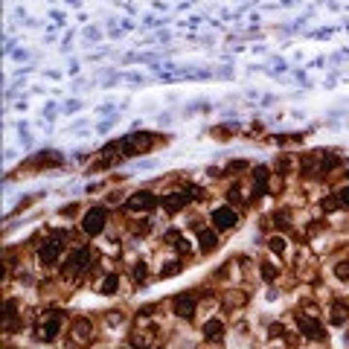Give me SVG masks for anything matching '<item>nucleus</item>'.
Segmentation results:
<instances>
[{"instance_id":"1","label":"nucleus","mask_w":349,"mask_h":349,"mask_svg":"<svg viewBox=\"0 0 349 349\" xmlns=\"http://www.w3.org/2000/svg\"><path fill=\"white\" fill-rule=\"evenodd\" d=\"M105 221H108V210L105 207H90L84 213V218H82V230L87 236H99L105 230Z\"/></svg>"},{"instance_id":"2","label":"nucleus","mask_w":349,"mask_h":349,"mask_svg":"<svg viewBox=\"0 0 349 349\" xmlns=\"http://www.w3.org/2000/svg\"><path fill=\"white\" fill-rule=\"evenodd\" d=\"M90 265V250L87 248H76L70 256H67V262H64V277H76V274H82L84 268Z\"/></svg>"},{"instance_id":"3","label":"nucleus","mask_w":349,"mask_h":349,"mask_svg":"<svg viewBox=\"0 0 349 349\" xmlns=\"http://www.w3.org/2000/svg\"><path fill=\"white\" fill-rule=\"evenodd\" d=\"M210 221H213V227H216L218 233H227V230H233V227H236L239 216H236V210H233V207H218V210H213Z\"/></svg>"},{"instance_id":"4","label":"nucleus","mask_w":349,"mask_h":349,"mask_svg":"<svg viewBox=\"0 0 349 349\" xmlns=\"http://www.w3.org/2000/svg\"><path fill=\"white\" fill-rule=\"evenodd\" d=\"M61 253H64V242H61V236H58V239H50V242H44V245L38 248V259H41L44 265H55Z\"/></svg>"},{"instance_id":"5","label":"nucleus","mask_w":349,"mask_h":349,"mask_svg":"<svg viewBox=\"0 0 349 349\" xmlns=\"http://www.w3.org/2000/svg\"><path fill=\"white\" fill-rule=\"evenodd\" d=\"M157 204H160V198L151 195V192H146V189H140V192H134V195L128 198V210H134V213H140V210H154Z\"/></svg>"},{"instance_id":"6","label":"nucleus","mask_w":349,"mask_h":349,"mask_svg":"<svg viewBox=\"0 0 349 349\" xmlns=\"http://www.w3.org/2000/svg\"><path fill=\"white\" fill-rule=\"evenodd\" d=\"M172 306H175V315H178V317L189 320V317L195 315V294H192V291H183V294H178V297H175V303H172Z\"/></svg>"},{"instance_id":"7","label":"nucleus","mask_w":349,"mask_h":349,"mask_svg":"<svg viewBox=\"0 0 349 349\" xmlns=\"http://www.w3.org/2000/svg\"><path fill=\"white\" fill-rule=\"evenodd\" d=\"M189 201H192V198H189V192H169L166 198H160V204H163V210H166L169 216L181 213V210H183Z\"/></svg>"},{"instance_id":"8","label":"nucleus","mask_w":349,"mask_h":349,"mask_svg":"<svg viewBox=\"0 0 349 349\" xmlns=\"http://www.w3.org/2000/svg\"><path fill=\"white\" fill-rule=\"evenodd\" d=\"M297 326H300V332L306 335V338H315V341H323L326 338V332H323V326L315 320V317H306V315H297Z\"/></svg>"},{"instance_id":"9","label":"nucleus","mask_w":349,"mask_h":349,"mask_svg":"<svg viewBox=\"0 0 349 349\" xmlns=\"http://www.w3.org/2000/svg\"><path fill=\"white\" fill-rule=\"evenodd\" d=\"M198 245H201V250L204 253H213L216 250V245H218V230L213 227H204V230H198Z\"/></svg>"},{"instance_id":"10","label":"nucleus","mask_w":349,"mask_h":349,"mask_svg":"<svg viewBox=\"0 0 349 349\" xmlns=\"http://www.w3.org/2000/svg\"><path fill=\"white\" fill-rule=\"evenodd\" d=\"M349 317V306L341 300V303H332V309H329V323L332 326H344Z\"/></svg>"},{"instance_id":"11","label":"nucleus","mask_w":349,"mask_h":349,"mask_svg":"<svg viewBox=\"0 0 349 349\" xmlns=\"http://www.w3.org/2000/svg\"><path fill=\"white\" fill-rule=\"evenodd\" d=\"M90 335H93V323H90L87 317L73 320V338H76V341H87Z\"/></svg>"},{"instance_id":"12","label":"nucleus","mask_w":349,"mask_h":349,"mask_svg":"<svg viewBox=\"0 0 349 349\" xmlns=\"http://www.w3.org/2000/svg\"><path fill=\"white\" fill-rule=\"evenodd\" d=\"M116 288H119V277L116 274H105L102 283H99V291L102 294H116Z\"/></svg>"},{"instance_id":"13","label":"nucleus","mask_w":349,"mask_h":349,"mask_svg":"<svg viewBox=\"0 0 349 349\" xmlns=\"http://www.w3.org/2000/svg\"><path fill=\"white\" fill-rule=\"evenodd\" d=\"M204 335H207L210 341H218V338L224 335V323H221V320H207V323H204Z\"/></svg>"},{"instance_id":"14","label":"nucleus","mask_w":349,"mask_h":349,"mask_svg":"<svg viewBox=\"0 0 349 349\" xmlns=\"http://www.w3.org/2000/svg\"><path fill=\"white\" fill-rule=\"evenodd\" d=\"M58 332H61V320H58V317H50V320L44 323V341H55Z\"/></svg>"},{"instance_id":"15","label":"nucleus","mask_w":349,"mask_h":349,"mask_svg":"<svg viewBox=\"0 0 349 349\" xmlns=\"http://www.w3.org/2000/svg\"><path fill=\"white\" fill-rule=\"evenodd\" d=\"M131 277H134V283H146V280H149V265H146V262H137V265L131 268Z\"/></svg>"},{"instance_id":"16","label":"nucleus","mask_w":349,"mask_h":349,"mask_svg":"<svg viewBox=\"0 0 349 349\" xmlns=\"http://www.w3.org/2000/svg\"><path fill=\"white\" fill-rule=\"evenodd\" d=\"M268 248L280 256V253H285V239L283 236H271V242H268Z\"/></svg>"},{"instance_id":"17","label":"nucleus","mask_w":349,"mask_h":349,"mask_svg":"<svg viewBox=\"0 0 349 349\" xmlns=\"http://www.w3.org/2000/svg\"><path fill=\"white\" fill-rule=\"evenodd\" d=\"M262 277H265L268 283H274V280L280 277V271H277V265H268V262H262Z\"/></svg>"},{"instance_id":"18","label":"nucleus","mask_w":349,"mask_h":349,"mask_svg":"<svg viewBox=\"0 0 349 349\" xmlns=\"http://www.w3.org/2000/svg\"><path fill=\"white\" fill-rule=\"evenodd\" d=\"M131 347L134 349H149L151 341H149V335H134V338H131Z\"/></svg>"},{"instance_id":"19","label":"nucleus","mask_w":349,"mask_h":349,"mask_svg":"<svg viewBox=\"0 0 349 349\" xmlns=\"http://www.w3.org/2000/svg\"><path fill=\"white\" fill-rule=\"evenodd\" d=\"M335 277H338L341 283H347L349 280V262H338V265H335Z\"/></svg>"},{"instance_id":"20","label":"nucleus","mask_w":349,"mask_h":349,"mask_svg":"<svg viewBox=\"0 0 349 349\" xmlns=\"http://www.w3.org/2000/svg\"><path fill=\"white\" fill-rule=\"evenodd\" d=\"M338 204H341L344 210H349V186H341V189H338Z\"/></svg>"},{"instance_id":"21","label":"nucleus","mask_w":349,"mask_h":349,"mask_svg":"<svg viewBox=\"0 0 349 349\" xmlns=\"http://www.w3.org/2000/svg\"><path fill=\"white\" fill-rule=\"evenodd\" d=\"M178 271H181V262H169V265H163L160 274H163V277H172V274H178Z\"/></svg>"},{"instance_id":"22","label":"nucleus","mask_w":349,"mask_h":349,"mask_svg":"<svg viewBox=\"0 0 349 349\" xmlns=\"http://www.w3.org/2000/svg\"><path fill=\"white\" fill-rule=\"evenodd\" d=\"M283 332H285V329H283L280 323H271V326H268V335H271V338H280Z\"/></svg>"},{"instance_id":"23","label":"nucleus","mask_w":349,"mask_h":349,"mask_svg":"<svg viewBox=\"0 0 349 349\" xmlns=\"http://www.w3.org/2000/svg\"><path fill=\"white\" fill-rule=\"evenodd\" d=\"M347 178H349V169H347Z\"/></svg>"}]
</instances>
